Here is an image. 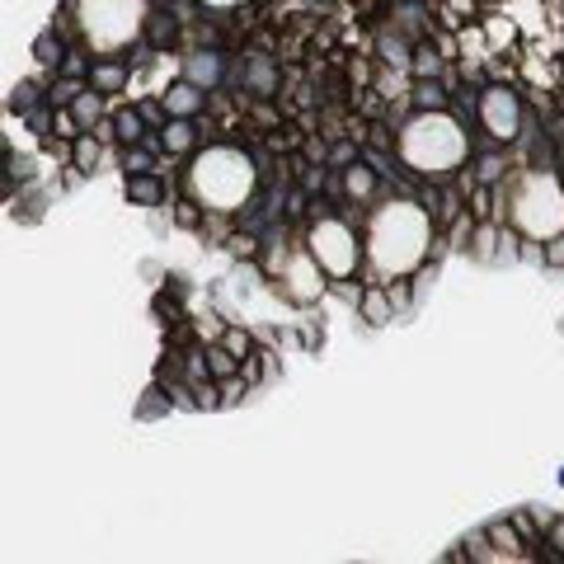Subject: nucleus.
Returning <instances> with one entry per match:
<instances>
[{"instance_id": "f03ea898", "label": "nucleus", "mask_w": 564, "mask_h": 564, "mask_svg": "<svg viewBox=\"0 0 564 564\" xmlns=\"http://www.w3.org/2000/svg\"><path fill=\"white\" fill-rule=\"evenodd\" d=\"M165 141H174V147H184V141H188V128H170V132H165Z\"/></svg>"}, {"instance_id": "20e7f679", "label": "nucleus", "mask_w": 564, "mask_h": 564, "mask_svg": "<svg viewBox=\"0 0 564 564\" xmlns=\"http://www.w3.org/2000/svg\"><path fill=\"white\" fill-rule=\"evenodd\" d=\"M551 263H564V240H555V250H551Z\"/></svg>"}, {"instance_id": "7ed1b4c3", "label": "nucleus", "mask_w": 564, "mask_h": 564, "mask_svg": "<svg viewBox=\"0 0 564 564\" xmlns=\"http://www.w3.org/2000/svg\"><path fill=\"white\" fill-rule=\"evenodd\" d=\"M551 541H555V551H564V522L551 527Z\"/></svg>"}, {"instance_id": "f257e3e1", "label": "nucleus", "mask_w": 564, "mask_h": 564, "mask_svg": "<svg viewBox=\"0 0 564 564\" xmlns=\"http://www.w3.org/2000/svg\"><path fill=\"white\" fill-rule=\"evenodd\" d=\"M231 367H236V358H231V352H226V348L212 352V372H217V377H231Z\"/></svg>"}]
</instances>
